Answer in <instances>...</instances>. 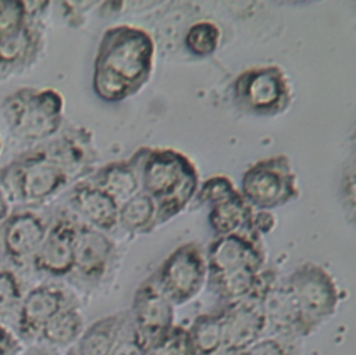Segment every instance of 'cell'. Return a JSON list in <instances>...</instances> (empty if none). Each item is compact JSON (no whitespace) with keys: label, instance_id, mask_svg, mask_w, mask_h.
Wrapping results in <instances>:
<instances>
[{"label":"cell","instance_id":"1","mask_svg":"<svg viewBox=\"0 0 356 355\" xmlns=\"http://www.w3.org/2000/svg\"><path fill=\"white\" fill-rule=\"evenodd\" d=\"M154 42L147 31L132 25L107 28L99 42L92 88L99 99L122 102L149 81L154 63Z\"/></svg>","mask_w":356,"mask_h":355},{"label":"cell","instance_id":"2","mask_svg":"<svg viewBox=\"0 0 356 355\" xmlns=\"http://www.w3.org/2000/svg\"><path fill=\"white\" fill-rule=\"evenodd\" d=\"M206 262L207 285L224 303L253 294L267 270L261 235L250 228L214 237L207 246Z\"/></svg>","mask_w":356,"mask_h":355},{"label":"cell","instance_id":"3","mask_svg":"<svg viewBox=\"0 0 356 355\" xmlns=\"http://www.w3.org/2000/svg\"><path fill=\"white\" fill-rule=\"evenodd\" d=\"M136 155L140 191L153 199L157 223L182 213L199 188V174L192 160L170 148H140Z\"/></svg>","mask_w":356,"mask_h":355},{"label":"cell","instance_id":"4","mask_svg":"<svg viewBox=\"0 0 356 355\" xmlns=\"http://www.w3.org/2000/svg\"><path fill=\"white\" fill-rule=\"evenodd\" d=\"M71 181L47 145L33 148L0 170V188L14 202L39 205Z\"/></svg>","mask_w":356,"mask_h":355},{"label":"cell","instance_id":"5","mask_svg":"<svg viewBox=\"0 0 356 355\" xmlns=\"http://www.w3.org/2000/svg\"><path fill=\"white\" fill-rule=\"evenodd\" d=\"M0 113L15 138L43 142L61 129L64 99L51 88L24 86L3 99Z\"/></svg>","mask_w":356,"mask_h":355},{"label":"cell","instance_id":"6","mask_svg":"<svg viewBox=\"0 0 356 355\" xmlns=\"http://www.w3.org/2000/svg\"><path fill=\"white\" fill-rule=\"evenodd\" d=\"M232 95L236 107L243 113L273 117L291 106L292 86L281 67L254 65L236 75Z\"/></svg>","mask_w":356,"mask_h":355},{"label":"cell","instance_id":"7","mask_svg":"<svg viewBox=\"0 0 356 355\" xmlns=\"http://www.w3.org/2000/svg\"><path fill=\"white\" fill-rule=\"evenodd\" d=\"M239 192L254 210L268 212L300 195L296 174L284 153L250 164L242 174Z\"/></svg>","mask_w":356,"mask_h":355},{"label":"cell","instance_id":"8","mask_svg":"<svg viewBox=\"0 0 356 355\" xmlns=\"http://www.w3.org/2000/svg\"><path fill=\"white\" fill-rule=\"evenodd\" d=\"M285 283L312 334L337 312L339 290L321 265L306 262L298 266Z\"/></svg>","mask_w":356,"mask_h":355},{"label":"cell","instance_id":"9","mask_svg":"<svg viewBox=\"0 0 356 355\" xmlns=\"http://www.w3.org/2000/svg\"><path fill=\"white\" fill-rule=\"evenodd\" d=\"M153 278L174 306L188 303L207 284L206 251L197 242L179 245L163 260Z\"/></svg>","mask_w":356,"mask_h":355},{"label":"cell","instance_id":"10","mask_svg":"<svg viewBox=\"0 0 356 355\" xmlns=\"http://www.w3.org/2000/svg\"><path fill=\"white\" fill-rule=\"evenodd\" d=\"M260 303L266 320V336L300 341L312 334L286 283L278 281L273 269H268L263 283Z\"/></svg>","mask_w":356,"mask_h":355},{"label":"cell","instance_id":"11","mask_svg":"<svg viewBox=\"0 0 356 355\" xmlns=\"http://www.w3.org/2000/svg\"><path fill=\"white\" fill-rule=\"evenodd\" d=\"M115 255V245L106 232L76 221L71 273L76 283L86 288L97 287L110 273Z\"/></svg>","mask_w":356,"mask_h":355},{"label":"cell","instance_id":"12","mask_svg":"<svg viewBox=\"0 0 356 355\" xmlns=\"http://www.w3.org/2000/svg\"><path fill=\"white\" fill-rule=\"evenodd\" d=\"M268 269L264 273L260 287L246 298L224 303L220 309L222 329V354L236 352L266 336V320L260 303V291Z\"/></svg>","mask_w":356,"mask_h":355},{"label":"cell","instance_id":"13","mask_svg":"<svg viewBox=\"0 0 356 355\" xmlns=\"http://www.w3.org/2000/svg\"><path fill=\"white\" fill-rule=\"evenodd\" d=\"M171 301L161 292L153 274L135 290L129 316L138 336L147 347L165 334L175 323V312Z\"/></svg>","mask_w":356,"mask_h":355},{"label":"cell","instance_id":"14","mask_svg":"<svg viewBox=\"0 0 356 355\" xmlns=\"http://www.w3.org/2000/svg\"><path fill=\"white\" fill-rule=\"evenodd\" d=\"M76 221L68 216L56 217L32 258L33 269L51 277H68L74 266Z\"/></svg>","mask_w":356,"mask_h":355},{"label":"cell","instance_id":"15","mask_svg":"<svg viewBox=\"0 0 356 355\" xmlns=\"http://www.w3.org/2000/svg\"><path fill=\"white\" fill-rule=\"evenodd\" d=\"M49 224L33 210H18L8 214L0 226V241L6 258L15 266L32 260L39 249Z\"/></svg>","mask_w":356,"mask_h":355},{"label":"cell","instance_id":"16","mask_svg":"<svg viewBox=\"0 0 356 355\" xmlns=\"http://www.w3.org/2000/svg\"><path fill=\"white\" fill-rule=\"evenodd\" d=\"M68 305H71L68 295L60 287L40 284L31 288L17 309L18 338L26 341L38 338L43 326Z\"/></svg>","mask_w":356,"mask_h":355},{"label":"cell","instance_id":"17","mask_svg":"<svg viewBox=\"0 0 356 355\" xmlns=\"http://www.w3.org/2000/svg\"><path fill=\"white\" fill-rule=\"evenodd\" d=\"M43 45L42 25L29 19L14 33L0 39V77L10 78L28 70L39 58Z\"/></svg>","mask_w":356,"mask_h":355},{"label":"cell","instance_id":"18","mask_svg":"<svg viewBox=\"0 0 356 355\" xmlns=\"http://www.w3.org/2000/svg\"><path fill=\"white\" fill-rule=\"evenodd\" d=\"M71 207L90 227L110 232L118 226V205L89 180H79L68 194Z\"/></svg>","mask_w":356,"mask_h":355},{"label":"cell","instance_id":"19","mask_svg":"<svg viewBox=\"0 0 356 355\" xmlns=\"http://www.w3.org/2000/svg\"><path fill=\"white\" fill-rule=\"evenodd\" d=\"M51 153L67 170L71 180L85 177L93 171L96 150L92 132L82 127L65 129L57 139L47 143Z\"/></svg>","mask_w":356,"mask_h":355},{"label":"cell","instance_id":"20","mask_svg":"<svg viewBox=\"0 0 356 355\" xmlns=\"http://www.w3.org/2000/svg\"><path fill=\"white\" fill-rule=\"evenodd\" d=\"M89 181L121 206L140 191L136 152L128 160L111 161L102 166L92 174Z\"/></svg>","mask_w":356,"mask_h":355},{"label":"cell","instance_id":"21","mask_svg":"<svg viewBox=\"0 0 356 355\" xmlns=\"http://www.w3.org/2000/svg\"><path fill=\"white\" fill-rule=\"evenodd\" d=\"M128 320L129 310L95 320L76 341V355H110Z\"/></svg>","mask_w":356,"mask_h":355},{"label":"cell","instance_id":"22","mask_svg":"<svg viewBox=\"0 0 356 355\" xmlns=\"http://www.w3.org/2000/svg\"><path fill=\"white\" fill-rule=\"evenodd\" d=\"M254 209L243 199L241 192L210 205L209 224L214 237H221L249 228Z\"/></svg>","mask_w":356,"mask_h":355},{"label":"cell","instance_id":"23","mask_svg":"<svg viewBox=\"0 0 356 355\" xmlns=\"http://www.w3.org/2000/svg\"><path fill=\"white\" fill-rule=\"evenodd\" d=\"M83 330V317L76 305L71 303L61 309L43 326L38 338L47 345L65 348L76 344Z\"/></svg>","mask_w":356,"mask_h":355},{"label":"cell","instance_id":"24","mask_svg":"<svg viewBox=\"0 0 356 355\" xmlns=\"http://www.w3.org/2000/svg\"><path fill=\"white\" fill-rule=\"evenodd\" d=\"M157 224L156 205L143 191L118 207V226L129 234H149Z\"/></svg>","mask_w":356,"mask_h":355},{"label":"cell","instance_id":"25","mask_svg":"<svg viewBox=\"0 0 356 355\" xmlns=\"http://www.w3.org/2000/svg\"><path fill=\"white\" fill-rule=\"evenodd\" d=\"M197 355H218L222 351V329L220 309L196 316L188 327Z\"/></svg>","mask_w":356,"mask_h":355},{"label":"cell","instance_id":"26","mask_svg":"<svg viewBox=\"0 0 356 355\" xmlns=\"http://www.w3.org/2000/svg\"><path fill=\"white\" fill-rule=\"evenodd\" d=\"M220 40V28L207 19L192 24L185 35V46L188 52L196 57H207L213 54L217 50Z\"/></svg>","mask_w":356,"mask_h":355},{"label":"cell","instance_id":"27","mask_svg":"<svg viewBox=\"0 0 356 355\" xmlns=\"http://www.w3.org/2000/svg\"><path fill=\"white\" fill-rule=\"evenodd\" d=\"M146 355H197L189 331L184 326L174 324L153 344L146 347Z\"/></svg>","mask_w":356,"mask_h":355},{"label":"cell","instance_id":"28","mask_svg":"<svg viewBox=\"0 0 356 355\" xmlns=\"http://www.w3.org/2000/svg\"><path fill=\"white\" fill-rule=\"evenodd\" d=\"M228 355H302L299 341L264 336L253 344Z\"/></svg>","mask_w":356,"mask_h":355},{"label":"cell","instance_id":"29","mask_svg":"<svg viewBox=\"0 0 356 355\" xmlns=\"http://www.w3.org/2000/svg\"><path fill=\"white\" fill-rule=\"evenodd\" d=\"M22 297L18 276L11 269L0 267V320L17 312Z\"/></svg>","mask_w":356,"mask_h":355},{"label":"cell","instance_id":"30","mask_svg":"<svg viewBox=\"0 0 356 355\" xmlns=\"http://www.w3.org/2000/svg\"><path fill=\"white\" fill-rule=\"evenodd\" d=\"M239 191L234 187L232 181L227 175H211L207 180L202 182V185L197 188L196 199L199 203H217L220 200L228 199L234 195H236Z\"/></svg>","mask_w":356,"mask_h":355},{"label":"cell","instance_id":"31","mask_svg":"<svg viewBox=\"0 0 356 355\" xmlns=\"http://www.w3.org/2000/svg\"><path fill=\"white\" fill-rule=\"evenodd\" d=\"M26 21L24 3L19 0H0V39L18 31Z\"/></svg>","mask_w":356,"mask_h":355},{"label":"cell","instance_id":"32","mask_svg":"<svg viewBox=\"0 0 356 355\" xmlns=\"http://www.w3.org/2000/svg\"><path fill=\"white\" fill-rule=\"evenodd\" d=\"M110 355H146V345L134 329L131 316Z\"/></svg>","mask_w":356,"mask_h":355},{"label":"cell","instance_id":"33","mask_svg":"<svg viewBox=\"0 0 356 355\" xmlns=\"http://www.w3.org/2000/svg\"><path fill=\"white\" fill-rule=\"evenodd\" d=\"M64 7V17L72 26H79L83 22V14L95 4L96 1H63L60 3Z\"/></svg>","mask_w":356,"mask_h":355},{"label":"cell","instance_id":"34","mask_svg":"<svg viewBox=\"0 0 356 355\" xmlns=\"http://www.w3.org/2000/svg\"><path fill=\"white\" fill-rule=\"evenodd\" d=\"M275 227V217L268 210H254L249 223V228L259 235L268 234Z\"/></svg>","mask_w":356,"mask_h":355},{"label":"cell","instance_id":"35","mask_svg":"<svg viewBox=\"0 0 356 355\" xmlns=\"http://www.w3.org/2000/svg\"><path fill=\"white\" fill-rule=\"evenodd\" d=\"M21 351L22 345L18 336L0 322V355H19Z\"/></svg>","mask_w":356,"mask_h":355},{"label":"cell","instance_id":"36","mask_svg":"<svg viewBox=\"0 0 356 355\" xmlns=\"http://www.w3.org/2000/svg\"><path fill=\"white\" fill-rule=\"evenodd\" d=\"M8 214H10L8 199H7L6 194L3 192V189L0 188V226H1L3 221L8 217Z\"/></svg>","mask_w":356,"mask_h":355},{"label":"cell","instance_id":"37","mask_svg":"<svg viewBox=\"0 0 356 355\" xmlns=\"http://www.w3.org/2000/svg\"><path fill=\"white\" fill-rule=\"evenodd\" d=\"M0 152H1V139H0Z\"/></svg>","mask_w":356,"mask_h":355}]
</instances>
